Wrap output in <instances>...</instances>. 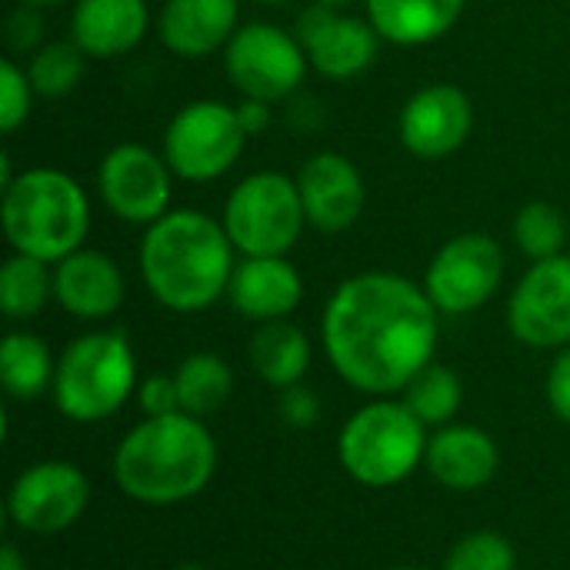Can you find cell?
I'll list each match as a JSON object with an SVG mask.
<instances>
[{
	"label": "cell",
	"mask_w": 570,
	"mask_h": 570,
	"mask_svg": "<svg viewBox=\"0 0 570 570\" xmlns=\"http://www.w3.org/2000/svg\"><path fill=\"white\" fill-rule=\"evenodd\" d=\"M391 570H428V568H391Z\"/></svg>",
	"instance_id": "cell-42"
},
{
	"label": "cell",
	"mask_w": 570,
	"mask_h": 570,
	"mask_svg": "<svg viewBox=\"0 0 570 570\" xmlns=\"http://www.w3.org/2000/svg\"><path fill=\"white\" fill-rule=\"evenodd\" d=\"M431 428L397 397L357 407L337 434V461L364 488H394L424 468Z\"/></svg>",
	"instance_id": "cell-6"
},
{
	"label": "cell",
	"mask_w": 570,
	"mask_h": 570,
	"mask_svg": "<svg viewBox=\"0 0 570 570\" xmlns=\"http://www.w3.org/2000/svg\"><path fill=\"white\" fill-rule=\"evenodd\" d=\"M23 7H37V10H50V7H63L70 0H20Z\"/></svg>",
	"instance_id": "cell-38"
},
{
	"label": "cell",
	"mask_w": 570,
	"mask_h": 570,
	"mask_svg": "<svg viewBox=\"0 0 570 570\" xmlns=\"http://www.w3.org/2000/svg\"><path fill=\"white\" fill-rule=\"evenodd\" d=\"M294 37L301 40L311 70L327 80H354L381 53V33L367 17L341 13V7L317 0L301 10Z\"/></svg>",
	"instance_id": "cell-14"
},
{
	"label": "cell",
	"mask_w": 570,
	"mask_h": 570,
	"mask_svg": "<svg viewBox=\"0 0 570 570\" xmlns=\"http://www.w3.org/2000/svg\"><path fill=\"white\" fill-rule=\"evenodd\" d=\"M311 337L291 321H267L257 324L250 337V367L267 387H294L311 371Z\"/></svg>",
	"instance_id": "cell-23"
},
{
	"label": "cell",
	"mask_w": 570,
	"mask_h": 570,
	"mask_svg": "<svg viewBox=\"0 0 570 570\" xmlns=\"http://www.w3.org/2000/svg\"><path fill=\"white\" fill-rule=\"evenodd\" d=\"M254 3H261V7H284V3H291V0H254Z\"/></svg>",
	"instance_id": "cell-39"
},
{
	"label": "cell",
	"mask_w": 570,
	"mask_h": 570,
	"mask_svg": "<svg viewBox=\"0 0 570 570\" xmlns=\"http://www.w3.org/2000/svg\"><path fill=\"white\" fill-rule=\"evenodd\" d=\"M277 417L287 431H311L321 421V397L304 381L294 387H284L277 397Z\"/></svg>",
	"instance_id": "cell-32"
},
{
	"label": "cell",
	"mask_w": 570,
	"mask_h": 570,
	"mask_svg": "<svg viewBox=\"0 0 570 570\" xmlns=\"http://www.w3.org/2000/svg\"><path fill=\"white\" fill-rule=\"evenodd\" d=\"M428 474L458 494H471L488 488L498 478L501 468V448L498 441L474 424H444L431 434L428 454H424Z\"/></svg>",
	"instance_id": "cell-18"
},
{
	"label": "cell",
	"mask_w": 570,
	"mask_h": 570,
	"mask_svg": "<svg viewBox=\"0 0 570 570\" xmlns=\"http://www.w3.org/2000/svg\"><path fill=\"white\" fill-rule=\"evenodd\" d=\"M227 301L247 321H287L304 301V281L287 257H240L227 284Z\"/></svg>",
	"instance_id": "cell-19"
},
{
	"label": "cell",
	"mask_w": 570,
	"mask_h": 570,
	"mask_svg": "<svg viewBox=\"0 0 570 570\" xmlns=\"http://www.w3.org/2000/svg\"><path fill=\"white\" fill-rule=\"evenodd\" d=\"M317 3H331V7H347V3H354V0H317Z\"/></svg>",
	"instance_id": "cell-40"
},
{
	"label": "cell",
	"mask_w": 570,
	"mask_h": 570,
	"mask_svg": "<svg viewBox=\"0 0 570 570\" xmlns=\"http://www.w3.org/2000/svg\"><path fill=\"white\" fill-rule=\"evenodd\" d=\"M441 311L424 284L391 271H364L334 287L321 317V344L354 391L401 394L438 351Z\"/></svg>",
	"instance_id": "cell-1"
},
{
	"label": "cell",
	"mask_w": 570,
	"mask_h": 570,
	"mask_svg": "<svg viewBox=\"0 0 570 570\" xmlns=\"http://www.w3.org/2000/svg\"><path fill=\"white\" fill-rule=\"evenodd\" d=\"M441 570H518V551L498 531H471L454 541Z\"/></svg>",
	"instance_id": "cell-30"
},
{
	"label": "cell",
	"mask_w": 570,
	"mask_h": 570,
	"mask_svg": "<svg viewBox=\"0 0 570 570\" xmlns=\"http://www.w3.org/2000/svg\"><path fill=\"white\" fill-rule=\"evenodd\" d=\"M97 194L117 220L150 227L170 210L174 170L144 144H117L97 164Z\"/></svg>",
	"instance_id": "cell-11"
},
{
	"label": "cell",
	"mask_w": 570,
	"mask_h": 570,
	"mask_svg": "<svg viewBox=\"0 0 570 570\" xmlns=\"http://www.w3.org/2000/svg\"><path fill=\"white\" fill-rule=\"evenodd\" d=\"M564 240H568V220L554 204L531 200V204H524L518 210V217H514V244L531 264L564 254Z\"/></svg>",
	"instance_id": "cell-29"
},
{
	"label": "cell",
	"mask_w": 570,
	"mask_h": 570,
	"mask_svg": "<svg viewBox=\"0 0 570 570\" xmlns=\"http://www.w3.org/2000/svg\"><path fill=\"white\" fill-rule=\"evenodd\" d=\"M124 271L104 250L80 247L53 264V301L77 321L114 317L124 304Z\"/></svg>",
	"instance_id": "cell-17"
},
{
	"label": "cell",
	"mask_w": 570,
	"mask_h": 570,
	"mask_svg": "<svg viewBox=\"0 0 570 570\" xmlns=\"http://www.w3.org/2000/svg\"><path fill=\"white\" fill-rule=\"evenodd\" d=\"M90 504V481L70 461H37L23 468L7 491V514L27 534H60L73 528Z\"/></svg>",
	"instance_id": "cell-12"
},
{
	"label": "cell",
	"mask_w": 570,
	"mask_h": 570,
	"mask_svg": "<svg viewBox=\"0 0 570 570\" xmlns=\"http://www.w3.org/2000/svg\"><path fill=\"white\" fill-rule=\"evenodd\" d=\"M0 224L13 254L57 264L83 247L90 197L63 170L27 167L0 190Z\"/></svg>",
	"instance_id": "cell-4"
},
{
	"label": "cell",
	"mask_w": 570,
	"mask_h": 570,
	"mask_svg": "<svg viewBox=\"0 0 570 570\" xmlns=\"http://www.w3.org/2000/svg\"><path fill=\"white\" fill-rule=\"evenodd\" d=\"M137 387L130 337L124 331H90L60 351L50 397L67 421L100 424L114 417Z\"/></svg>",
	"instance_id": "cell-5"
},
{
	"label": "cell",
	"mask_w": 570,
	"mask_h": 570,
	"mask_svg": "<svg viewBox=\"0 0 570 570\" xmlns=\"http://www.w3.org/2000/svg\"><path fill=\"white\" fill-rule=\"evenodd\" d=\"M0 570H27V561L20 558L17 544H3V551H0Z\"/></svg>",
	"instance_id": "cell-37"
},
{
	"label": "cell",
	"mask_w": 570,
	"mask_h": 570,
	"mask_svg": "<svg viewBox=\"0 0 570 570\" xmlns=\"http://www.w3.org/2000/svg\"><path fill=\"white\" fill-rule=\"evenodd\" d=\"M294 180L301 190L307 227H314L317 234H344L361 220L367 187L351 157L337 150H321L301 164Z\"/></svg>",
	"instance_id": "cell-16"
},
{
	"label": "cell",
	"mask_w": 570,
	"mask_h": 570,
	"mask_svg": "<svg viewBox=\"0 0 570 570\" xmlns=\"http://www.w3.org/2000/svg\"><path fill=\"white\" fill-rule=\"evenodd\" d=\"M53 301V264L10 254L0 267V311L10 321H30Z\"/></svg>",
	"instance_id": "cell-26"
},
{
	"label": "cell",
	"mask_w": 570,
	"mask_h": 570,
	"mask_svg": "<svg viewBox=\"0 0 570 570\" xmlns=\"http://www.w3.org/2000/svg\"><path fill=\"white\" fill-rule=\"evenodd\" d=\"M174 570H210V568H204V564H177Z\"/></svg>",
	"instance_id": "cell-41"
},
{
	"label": "cell",
	"mask_w": 570,
	"mask_h": 570,
	"mask_svg": "<svg viewBox=\"0 0 570 570\" xmlns=\"http://www.w3.org/2000/svg\"><path fill=\"white\" fill-rule=\"evenodd\" d=\"M57 361L43 337L30 331H10L0 344V384L13 401H37L53 387Z\"/></svg>",
	"instance_id": "cell-24"
},
{
	"label": "cell",
	"mask_w": 570,
	"mask_h": 570,
	"mask_svg": "<svg viewBox=\"0 0 570 570\" xmlns=\"http://www.w3.org/2000/svg\"><path fill=\"white\" fill-rule=\"evenodd\" d=\"M140 281L174 314H200L227 297L237 250L224 224L194 207H174L144 230Z\"/></svg>",
	"instance_id": "cell-2"
},
{
	"label": "cell",
	"mask_w": 570,
	"mask_h": 570,
	"mask_svg": "<svg viewBox=\"0 0 570 570\" xmlns=\"http://www.w3.org/2000/svg\"><path fill=\"white\" fill-rule=\"evenodd\" d=\"M511 334L538 351L570 344V254L534 261L508 301Z\"/></svg>",
	"instance_id": "cell-13"
},
{
	"label": "cell",
	"mask_w": 570,
	"mask_h": 570,
	"mask_svg": "<svg viewBox=\"0 0 570 570\" xmlns=\"http://www.w3.org/2000/svg\"><path fill=\"white\" fill-rule=\"evenodd\" d=\"M33 83L27 77V67H20L13 57L0 60V130L13 134L20 124H27L33 110Z\"/></svg>",
	"instance_id": "cell-31"
},
{
	"label": "cell",
	"mask_w": 570,
	"mask_h": 570,
	"mask_svg": "<svg viewBox=\"0 0 570 570\" xmlns=\"http://www.w3.org/2000/svg\"><path fill=\"white\" fill-rule=\"evenodd\" d=\"M83 60L87 53L73 40H43L27 60V77L37 97H47V100L67 97L83 77Z\"/></svg>",
	"instance_id": "cell-28"
},
{
	"label": "cell",
	"mask_w": 570,
	"mask_h": 570,
	"mask_svg": "<svg viewBox=\"0 0 570 570\" xmlns=\"http://www.w3.org/2000/svg\"><path fill=\"white\" fill-rule=\"evenodd\" d=\"M217 471V441L204 417H144L114 451V481L124 498L147 508H170L197 498Z\"/></svg>",
	"instance_id": "cell-3"
},
{
	"label": "cell",
	"mask_w": 570,
	"mask_h": 570,
	"mask_svg": "<svg viewBox=\"0 0 570 570\" xmlns=\"http://www.w3.org/2000/svg\"><path fill=\"white\" fill-rule=\"evenodd\" d=\"M177 391H180V411L194 417H207L227 404L234 394V371L230 364L214 351H194L187 354L174 371Z\"/></svg>",
	"instance_id": "cell-25"
},
{
	"label": "cell",
	"mask_w": 570,
	"mask_h": 570,
	"mask_svg": "<svg viewBox=\"0 0 570 570\" xmlns=\"http://www.w3.org/2000/svg\"><path fill=\"white\" fill-rule=\"evenodd\" d=\"M7 43L17 53H33L40 47V10L37 7H17L7 20Z\"/></svg>",
	"instance_id": "cell-35"
},
{
	"label": "cell",
	"mask_w": 570,
	"mask_h": 570,
	"mask_svg": "<svg viewBox=\"0 0 570 570\" xmlns=\"http://www.w3.org/2000/svg\"><path fill=\"white\" fill-rule=\"evenodd\" d=\"M220 224L240 257H287L307 227L297 180L281 170L247 174L227 194Z\"/></svg>",
	"instance_id": "cell-7"
},
{
	"label": "cell",
	"mask_w": 570,
	"mask_h": 570,
	"mask_svg": "<svg viewBox=\"0 0 570 570\" xmlns=\"http://www.w3.org/2000/svg\"><path fill=\"white\" fill-rule=\"evenodd\" d=\"M244 144L247 134L237 107L224 100H190L164 130V160L174 177L187 184H210L240 160Z\"/></svg>",
	"instance_id": "cell-8"
},
{
	"label": "cell",
	"mask_w": 570,
	"mask_h": 570,
	"mask_svg": "<svg viewBox=\"0 0 570 570\" xmlns=\"http://www.w3.org/2000/svg\"><path fill=\"white\" fill-rule=\"evenodd\" d=\"M240 27L237 0H164L157 17L160 43L174 57L204 60L224 50Z\"/></svg>",
	"instance_id": "cell-20"
},
{
	"label": "cell",
	"mask_w": 570,
	"mask_h": 570,
	"mask_svg": "<svg viewBox=\"0 0 570 570\" xmlns=\"http://www.w3.org/2000/svg\"><path fill=\"white\" fill-rule=\"evenodd\" d=\"M504 281V250L491 234H458L431 257L424 291L448 317L481 311Z\"/></svg>",
	"instance_id": "cell-10"
},
{
	"label": "cell",
	"mask_w": 570,
	"mask_h": 570,
	"mask_svg": "<svg viewBox=\"0 0 570 570\" xmlns=\"http://www.w3.org/2000/svg\"><path fill=\"white\" fill-rule=\"evenodd\" d=\"M401 401L431 428H444V424H454L461 404H464V384L461 377L444 367V364H428L404 391H401Z\"/></svg>",
	"instance_id": "cell-27"
},
{
	"label": "cell",
	"mask_w": 570,
	"mask_h": 570,
	"mask_svg": "<svg viewBox=\"0 0 570 570\" xmlns=\"http://www.w3.org/2000/svg\"><path fill=\"white\" fill-rule=\"evenodd\" d=\"M307 70L311 63L301 40L277 23L250 20L237 27V33L224 47V73L240 97L267 104L287 100L291 94H297Z\"/></svg>",
	"instance_id": "cell-9"
},
{
	"label": "cell",
	"mask_w": 570,
	"mask_h": 570,
	"mask_svg": "<svg viewBox=\"0 0 570 570\" xmlns=\"http://www.w3.org/2000/svg\"><path fill=\"white\" fill-rule=\"evenodd\" d=\"M237 117H240L244 134H247V137H257V134H264V130L271 127V120H274V104L254 100V97H240Z\"/></svg>",
	"instance_id": "cell-36"
},
{
	"label": "cell",
	"mask_w": 570,
	"mask_h": 570,
	"mask_svg": "<svg viewBox=\"0 0 570 570\" xmlns=\"http://www.w3.org/2000/svg\"><path fill=\"white\" fill-rule=\"evenodd\" d=\"M137 404L144 417H167L180 411V391L174 374H150L137 387Z\"/></svg>",
	"instance_id": "cell-33"
},
{
	"label": "cell",
	"mask_w": 570,
	"mask_h": 570,
	"mask_svg": "<svg viewBox=\"0 0 570 570\" xmlns=\"http://www.w3.org/2000/svg\"><path fill=\"white\" fill-rule=\"evenodd\" d=\"M147 30V0H73L70 7V40L94 60L130 53Z\"/></svg>",
	"instance_id": "cell-21"
},
{
	"label": "cell",
	"mask_w": 570,
	"mask_h": 570,
	"mask_svg": "<svg viewBox=\"0 0 570 570\" xmlns=\"http://www.w3.org/2000/svg\"><path fill=\"white\" fill-rule=\"evenodd\" d=\"M544 394H548V407L554 411V417L570 424V344L554 354V361L548 367Z\"/></svg>",
	"instance_id": "cell-34"
},
{
	"label": "cell",
	"mask_w": 570,
	"mask_h": 570,
	"mask_svg": "<svg viewBox=\"0 0 570 570\" xmlns=\"http://www.w3.org/2000/svg\"><path fill=\"white\" fill-rule=\"evenodd\" d=\"M464 3L468 0H364V10L381 40L397 47H424L454 30Z\"/></svg>",
	"instance_id": "cell-22"
},
{
	"label": "cell",
	"mask_w": 570,
	"mask_h": 570,
	"mask_svg": "<svg viewBox=\"0 0 570 570\" xmlns=\"http://www.w3.org/2000/svg\"><path fill=\"white\" fill-rule=\"evenodd\" d=\"M474 127L471 97L454 83L421 87L397 117V134L407 154L421 160H444L464 147Z\"/></svg>",
	"instance_id": "cell-15"
}]
</instances>
